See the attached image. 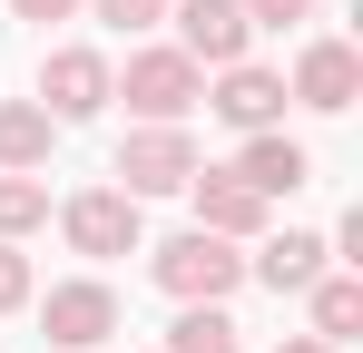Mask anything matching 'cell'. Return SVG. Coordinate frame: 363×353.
<instances>
[{
	"label": "cell",
	"mask_w": 363,
	"mask_h": 353,
	"mask_svg": "<svg viewBox=\"0 0 363 353\" xmlns=\"http://www.w3.org/2000/svg\"><path fill=\"white\" fill-rule=\"evenodd\" d=\"M167 353H236V324H226V304H186L177 324H167Z\"/></svg>",
	"instance_id": "cell-15"
},
{
	"label": "cell",
	"mask_w": 363,
	"mask_h": 353,
	"mask_svg": "<svg viewBox=\"0 0 363 353\" xmlns=\"http://www.w3.org/2000/svg\"><path fill=\"white\" fill-rule=\"evenodd\" d=\"M255 275H265V285H275V294H304V285H314V275H324V235H304V226H285V235H275V245H265V255H255Z\"/></svg>",
	"instance_id": "cell-13"
},
{
	"label": "cell",
	"mask_w": 363,
	"mask_h": 353,
	"mask_svg": "<svg viewBox=\"0 0 363 353\" xmlns=\"http://www.w3.org/2000/svg\"><path fill=\"white\" fill-rule=\"evenodd\" d=\"M186 196H196V226H206V235H226V245L265 226V196H255L236 167H196V176H186Z\"/></svg>",
	"instance_id": "cell-8"
},
{
	"label": "cell",
	"mask_w": 363,
	"mask_h": 353,
	"mask_svg": "<svg viewBox=\"0 0 363 353\" xmlns=\"http://www.w3.org/2000/svg\"><path fill=\"white\" fill-rule=\"evenodd\" d=\"M40 324H50L60 353H99L108 334H118V294H108V285H50Z\"/></svg>",
	"instance_id": "cell-5"
},
{
	"label": "cell",
	"mask_w": 363,
	"mask_h": 353,
	"mask_svg": "<svg viewBox=\"0 0 363 353\" xmlns=\"http://www.w3.org/2000/svg\"><path fill=\"white\" fill-rule=\"evenodd\" d=\"M206 108L226 118V128L255 138V128H275V118H285V79H275V69H255V59H236V69L216 79V99H206Z\"/></svg>",
	"instance_id": "cell-10"
},
{
	"label": "cell",
	"mask_w": 363,
	"mask_h": 353,
	"mask_svg": "<svg viewBox=\"0 0 363 353\" xmlns=\"http://www.w3.org/2000/svg\"><path fill=\"white\" fill-rule=\"evenodd\" d=\"M157 285L177 294V304H226V294L245 285V255L226 245V235H206V226H186L157 245Z\"/></svg>",
	"instance_id": "cell-1"
},
{
	"label": "cell",
	"mask_w": 363,
	"mask_h": 353,
	"mask_svg": "<svg viewBox=\"0 0 363 353\" xmlns=\"http://www.w3.org/2000/svg\"><path fill=\"white\" fill-rule=\"evenodd\" d=\"M275 353H334V344H314V334H295V344H275Z\"/></svg>",
	"instance_id": "cell-21"
},
{
	"label": "cell",
	"mask_w": 363,
	"mask_h": 353,
	"mask_svg": "<svg viewBox=\"0 0 363 353\" xmlns=\"http://www.w3.org/2000/svg\"><path fill=\"white\" fill-rule=\"evenodd\" d=\"M354 89H363V59L344 50V40H314V50L295 59V99H304L314 118H344V108H354Z\"/></svg>",
	"instance_id": "cell-9"
},
{
	"label": "cell",
	"mask_w": 363,
	"mask_h": 353,
	"mask_svg": "<svg viewBox=\"0 0 363 353\" xmlns=\"http://www.w3.org/2000/svg\"><path fill=\"white\" fill-rule=\"evenodd\" d=\"M108 99H128L147 128H186V108H196V59L186 50H138L128 79H108Z\"/></svg>",
	"instance_id": "cell-2"
},
{
	"label": "cell",
	"mask_w": 363,
	"mask_h": 353,
	"mask_svg": "<svg viewBox=\"0 0 363 353\" xmlns=\"http://www.w3.org/2000/svg\"><path fill=\"white\" fill-rule=\"evenodd\" d=\"M40 108L60 118V128L69 118H99L108 108V59L99 50H50L40 59Z\"/></svg>",
	"instance_id": "cell-6"
},
{
	"label": "cell",
	"mask_w": 363,
	"mask_h": 353,
	"mask_svg": "<svg viewBox=\"0 0 363 353\" xmlns=\"http://www.w3.org/2000/svg\"><path fill=\"white\" fill-rule=\"evenodd\" d=\"M10 10H20V20H40V30H50V20H69V10H79V0H10Z\"/></svg>",
	"instance_id": "cell-20"
},
{
	"label": "cell",
	"mask_w": 363,
	"mask_h": 353,
	"mask_svg": "<svg viewBox=\"0 0 363 353\" xmlns=\"http://www.w3.org/2000/svg\"><path fill=\"white\" fill-rule=\"evenodd\" d=\"M50 226V186L40 176H0V235H30Z\"/></svg>",
	"instance_id": "cell-16"
},
{
	"label": "cell",
	"mask_w": 363,
	"mask_h": 353,
	"mask_svg": "<svg viewBox=\"0 0 363 353\" xmlns=\"http://www.w3.org/2000/svg\"><path fill=\"white\" fill-rule=\"evenodd\" d=\"M10 304H30V255L0 235V314H10Z\"/></svg>",
	"instance_id": "cell-19"
},
{
	"label": "cell",
	"mask_w": 363,
	"mask_h": 353,
	"mask_svg": "<svg viewBox=\"0 0 363 353\" xmlns=\"http://www.w3.org/2000/svg\"><path fill=\"white\" fill-rule=\"evenodd\" d=\"M60 226H69V245L99 255V265H108V255H138V196H128V186H79L60 206Z\"/></svg>",
	"instance_id": "cell-3"
},
{
	"label": "cell",
	"mask_w": 363,
	"mask_h": 353,
	"mask_svg": "<svg viewBox=\"0 0 363 353\" xmlns=\"http://www.w3.org/2000/svg\"><path fill=\"white\" fill-rule=\"evenodd\" d=\"M50 138H60V118L40 108V99H0V167H10V176L40 167V157H50Z\"/></svg>",
	"instance_id": "cell-12"
},
{
	"label": "cell",
	"mask_w": 363,
	"mask_h": 353,
	"mask_svg": "<svg viewBox=\"0 0 363 353\" xmlns=\"http://www.w3.org/2000/svg\"><path fill=\"white\" fill-rule=\"evenodd\" d=\"M304 294H314V344H344V334L363 324V285L354 275H314Z\"/></svg>",
	"instance_id": "cell-14"
},
{
	"label": "cell",
	"mask_w": 363,
	"mask_h": 353,
	"mask_svg": "<svg viewBox=\"0 0 363 353\" xmlns=\"http://www.w3.org/2000/svg\"><path fill=\"white\" fill-rule=\"evenodd\" d=\"M118 176H128V196H186V176H196L186 128H138L118 147Z\"/></svg>",
	"instance_id": "cell-4"
},
{
	"label": "cell",
	"mask_w": 363,
	"mask_h": 353,
	"mask_svg": "<svg viewBox=\"0 0 363 353\" xmlns=\"http://www.w3.org/2000/svg\"><path fill=\"white\" fill-rule=\"evenodd\" d=\"M245 30H295V20H314V0H236Z\"/></svg>",
	"instance_id": "cell-17"
},
{
	"label": "cell",
	"mask_w": 363,
	"mask_h": 353,
	"mask_svg": "<svg viewBox=\"0 0 363 353\" xmlns=\"http://www.w3.org/2000/svg\"><path fill=\"white\" fill-rule=\"evenodd\" d=\"M236 176L255 186V196H295L304 176H314V157H304L285 128H255V138H245V157H236Z\"/></svg>",
	"instance_id": "cell-11"
},
{
	"label": "cell",
	"mask_w": 363,
	"mask_h": 353,
	"mask_svg": "<svg viewBox=\"0 0 363 353\" xmlns=\"http://www.w3.org/2000/svg\"><path fill=\"white\" fill-rule=\"evenodd\" d=\"M167 10H177V50L196 69H236L245 59V10L236 0H167Z\"/></svg>",
	"instance_id": "cell-7"
},
{
	"label": "cell",
	"mask_w": 363,
	"mask_h": 353,
	"mask_svg": "<svg viewBox=\"0 0 363 353\" xmlns=\"http://www.w3.org/2000/svg\"><path fill=\"white\" fill-rule=\"evenodd\" d=\"M89 10H99L108 30H157V20H167V0H89Z\"/></svg>",
	"instance_id": "cell-18"
}]
</instances>
